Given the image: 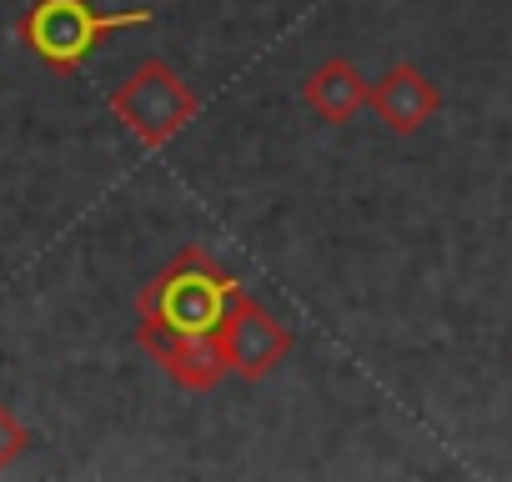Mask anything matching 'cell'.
<instances>
[{
  "instance_id": "cell-1",
  "label": "cell",
  "mask_w": 512,
  "mask_h": 482,
  "mask_svg": "<svg viewBox=\"0 0 512 482\" xmlns=\"http://www.w3.org/2000/svg\"><path fill=\"white\" fill-rule=\"evenodd\" d=\"M241 282L206 252V247H181L141 292H136V317L151 332H176V337H201L216 332L231 297Z\"/></svg>"
},
{
  "instance_id": "cell-8",
  "label": "cell",
  "mask_w": 512,
  "mask_h": 482,
  "mask_svg": "<svg viewBox=\"0 0 512 482\" xmlns=\"http://www.w3.org/2000/svg\"><path fill=\"white\" fill-rule=\"evenodd\" d=\"M31 447V432H26V422L6 407V402H0V472H6L21 452Z\"/></svg>"
},
{
  "instance_id": "cell-4",
  "label": "cell",
  "mask_w": 512,
  "mask_h": 482,
  "mask_svg": "<svg viewBox=\"0 0 512 482\" xmlns=\"http://www.w3.org/2000/svg\"><path fill=\"white\" fill-rule=\"evenodd\" d=\"M216 342H221L226 367H231L241 382H267V377L292 357V347H297L292 327L277 322L246 287L231 297V307H226V317H221V327H216Z\"/></svg>"
},
{
  "instance_id": "cell-5",
  "label": "cell",
  "mask_w": 512,
  "mask_h": 482,
  "mask_svg": "<svg viewBox=\"0 0 512 482\" xmlns=\"http://www.w3.org/2000/svg\"><path fill=\"white\" fill-rule=\"evenodd\" d=\"M136 342L146 347V357L186 392H211L231 367L221 357V342L216 332H201V337H176V332H151V327H136Z\"/></svg>"
},
{
  "instance_id": "cell-3",
  "label": "cell",
  "mask_w": 512,
  "mask_h": 482,
  "mask_svg": "<svg viewBox=\"0 0 512 482\" xmlns=\"http://www.w3.org/2000/svg\"><path fill=\"white\" fill-rule=\"evenodd\" d=\"M111 116L141 141V146H166L176 141L196 116H201V101L196 91L181 81L176 66L166 61H141L116 91H111Z\"/></svg>"
},
{
  "instance_id": "cell-7",
  "label": "cell",
  "mask_w": 512,
  "mask_h": 482,
  "mask_svg": "<svg viewBox=\"0 0 512 482\" xmlns=\"http://www.w3.org/2000/svg\"><path fill=\"white\" fill-rule=\"evenodd\" d=\"M367 96H372V81L347 61V56H327L317 71H307V81H302V101H307V111L317 116V121H327V126H347L362 106H367Z\"/></svg>"
},
{
  "instance_id": "cell-2",
  "label": "cell",
  "mask_w": 512,
  "mask_h": 482,
  "mask_svg": "<svg viewBox=\"0 0 512 482\" xmlns=\"http://www.w3.org/2000/svg\"><path fill=\"white\" fill-rule=\"evenodd\" d=\"M131 26H151V11H96L91 0H31L16 31L46 71L76 76L106 36Z\"/></svg>"
},
{
  "instance_id": "cell-6",
  "label": "cell",
  "mask_w": 512,
  "mask_h": 482,
  "mask_svg": "<svg viewBox=\"0 0 512 482\" xmlns=\"http://www.w3.org/2000/svg\"><path fill=\"white\" fill-rule=\"evenodd\" d=\"M367 106L377 111V121L392 131V136H417L437 111H442V86L432 76H422L417 66H392L382 71V81H372V96Z\"/></svg>"
}]
</instances>
